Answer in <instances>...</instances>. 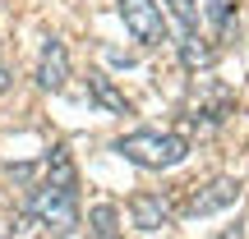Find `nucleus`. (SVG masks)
Listing matches in <instances>:
<instances>
[{"label":"nucleus","mask_w":249,"mask_h":239,"mask_svg":"<svg viewBox=\"0 0 249 239\" xmlns=\"http://www.w3.org/2000/svg\"><path fill=\"white\" fill-rule=\"evenodd\" d=\"M28 216L37 225H46L51 235H74L79 230V189H60V184H33L28 193Z\"/></svg>","instance_id":"obj_2"},{"label":"nucleus","mask_w":249,"mask_h":239,"mask_svg":"<svg viewBox=\"0 0 249 239\" xmlns=\"http://www.w3.org/2000/svg\"><path fill=\"white\" fill-rule=\"evenodd\" d=\"M235 198H240V179H208V184H194V193L180 203V212L185 216H213L222 212V207H231Z\"/></svg>","instance_id":"obj_4"},{"label":"nucleus","mask_w":249,"mask_h":239,"mask_svg":"<svg viewBox=\"0 0 249 239\" xmlns=\"http://www.w3.org/2000/svg\"><path fill=\"white\" fill-rule=\"evenodd\" d=\"M116 152L124 161H134L139 170H171L189 157V143L171 129H134L116 143Z\"/></svg>","instance_id":"obj_1"},{"label":"nucleus","mask_w":249,"mask_h":239,"mask_svg":"<svg viewBox=\"0 0 249 239\" xmlns=\"http://www.w3.org/2000/svg\"><path fill=\"white\" fill-rule=\"evenodd\" d=\"M88 97H92V106L111 111V115H129L124 92L116 88V79H111V74H102V69H88Z\"/></svg>","instance_id":"obj_8"},{"label":"nucleus","mask_w":249,"mask_h":239,"mask_svg":"<svg viewBox=\"0 0 249 239\" xmlns=\"http://www.w3.org/2000/svg\"><path fill=\"white\" fill-rule=\"evenodd\" d=\"M116 9H120V18H124L134 42H143V46L166 42V14H161L157 0H116Z\"/></svg>","instance_id":"obj_3"},{"label":"nucleus","mask_w":249,"mask_h":239,"mask_svg":"<svg viewBox=\"0 0 249 239\" xmlns=\"http://www.w3.org/2000/svg\"><path fill=\"white\" fill-rule=\"evenodd\" d=\"M107 55H111L116 64H134V55H129V51H116V46H107Z\"/></svg>","instance_id":"obj_13"},{"label":"nucleus","mask_w":249,"mask_h":239,"mask_svg":"<svg viewBox=\"0 0 249 239\" xmlns=\"http://www.w3.org/2000/svg\"><path fill=\"white\" fill-rule=\"evenodd\" d=\"M88 235L92 239H120V212H116V203H97L88 212Z\"/></svg>","instance_id":"obj_11"},{"label":"nucleus","mask_w":249,"mask_h":239,"mask_svg":"<svg viewBox=\"0 0 249 239\" xmlns=\"http://www.w3.org/2000/svg\"><path fill=\"white\" fill-rule=\"evenodd\" d=\"M33 79L42 83L46 92H60L65 88V79H70V51H65L60 37H46V42H42V55H37V74H33Z\"/></svg>","instance_id":"obj_5"},{"label":"nucleus","mask_w":249,"mask_h":239,"mask_svg":"<svg viewBox=\"0 0 249 239\" xmlns=\"http://www.w3.org/2000/svg\"><path fill=\"white\" fill-rule=\"evenodd\" d=\"M0 239H5V235H0Z\"/></svg>","instance_id":"obj_15"},{"label":"nucleus","mask_w":249,"mask_h":239,"mask_svg":"<svg viewBox=\"0 0 249 239\" xmlns=\"http://www.w3.org/2000/svg\"><path fill=\"white\" fill-rule=\"evenodd\" d=\"M5 88H9V69L0 64V92H5Z\"/></svg>","instance_id":"obj_14"},{"label":"nucleus","mask_w":249,"mask_h":239,"mask_svg":"<svg viewBox=\"0 0 249 239\" xmlns=\"http://www.w3.org/2000/svg\"><path fill=\"white\" fill-rule=\"evenodd\" d=\"M176 51H180V64H185L189 74H208V69H213V60H217V46L208 42L203 32H180Z\"/></svg>","instance_id":"obj_7"},{"label":"nucleus","mask_w":249,"mask_h":239,"mask_svg":"<svg viewBox=\"0 0 249 239\" xmlns=\"http://www.w3.org/2000/svg\"><path fill=\"white\" fill-rule=\"evenodd\" d=\"M203 18L213 23L217 42H231L235 28H240V14H235V0H203Z\"/></svg>","instance_id":"obj_9"},{"label":"nucleus","mask_w":249,"mask_h":239,"mask_svg":"<svg viewBox=\"0 0 249 239\" xmlns=\"http://www.w3.org/2000/svg\"><path fill=\"white\" fill-rule=\"evenodd\" d=\"M46 184H60V189H79V175H74L70 147H51V152H46Z\"/></svg>","instance_id":"obj_10"},{"label":"nucleus","mask_w":249,"mask_h":239,"mask_svg":"<svg viewBox=\"0 0 249 239\" xmlns=\"http://www.w3.org/2000/svg\"><path fill=\"white\" fill-rule=\"evenodd\" d=\"M161 5L185 32H198V0H161Z\"/></svg>","instance_id":"obj_12"},{"label":"nucleus","mask_w":249,"mask_h":239,"mask_svg":"<svg viewBox=\"0 0 249 239\" xmlns=\"http://www.w3.org/2000/svg\"><path fill=\"white\" fill-rule=\"evenodd\" d=\"M171 216H176V207L161 193H134L129 198V221L139 230H161V225H171Z\"/></svg>","instance_id":"obj_6"}]
</instances>
